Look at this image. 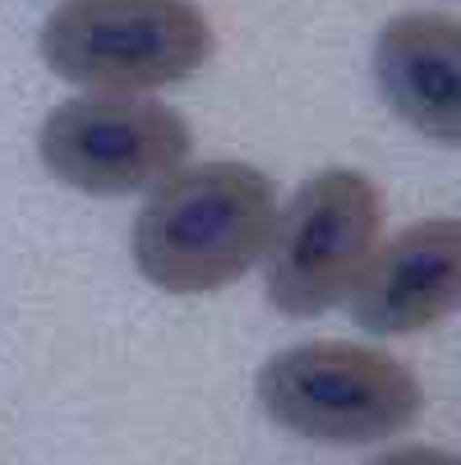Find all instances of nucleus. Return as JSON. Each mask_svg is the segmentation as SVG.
<instances>
[{
	"instance_id": "nucleus-2",
	"label": "nucleus",
	"mask_w": 461,
	"mask_h": 465,
	"mask_svg": "<svg viewBox=\"0 0 461 465\" xmlns=\"http://www.w3.org/2000/svg\"><path fill=\"white\" fill-rule=\"evenodd\" d=\"M258 406L286 433L333 447L383 442L420 420V378L378 346L305 341L258 369Z\"/></svg>"
},
{
	"instance_id": "nucleus-7",
	"label": "nucleus",
	"mask_w": 461,
	"mask_h": 465,
	"mask_svg": "<svg viewBox=\"0 0 461 465\" xmlns=\"http://www.w3.org/2000/svg\"><path fill=\"white\" fill-rule=\"evenodd\" d=\"M383 102L434 143L461 148V24L416 10L387 19L374 42Z\"/></svg>"
},
{
	"instance_id": "nucleus-4",
	"label": "nucleus",
	"mask_w": 461,
	"mask_h": 465,
	"mask_svg": "<svg viewBox=\"0 0 461 465\" xmlns=\"http://www.w3.org/2000/svg\"><path fill=\"white\" fill-rule=\"evenodd\" d=\"M383 231V193L360 171L309 175L286 213H277L263 286L277 313L318 318L351 295Z\"/></svg>"
},
{
	"instance_id": "nucleus-5",
	"label": "nucleus",
	"mask_w": 461,
	"mask_h": 465,
	"mask_svg": "<svg viewBox=\"0 0 461 465\" xmlns=\"http://www.w3.org/2000/svg\"><path fill=\"white\" fill-rule=\"evenodd\" d=\"M189 148V124L139 93H88L60 102L37 134L46 171L93 198L157 189L185 166Z\"/></svg>"
},
{
	"instance_id": "nucleus-1",
	"label": "nucleus",
	"mask_w": 461,
	"mask_h": 465,
	"mask_svg": "<svg viewBox=\"0 0 461 465\" xmlns=\"http://www.w3.org/2000/svg\"><path fill=\"white\" fill-rule=\"evenodd\" d=\"M277 189L249 162H204L153 189L129 231L135 268L171 295H208L263 262Z\"/></svg>"
},
{
	"instance_id": "nucleus-8",
	"label": "nucleus",
	"mask_w": 461,
	"mask_h": 465,
	"mask_svg": "<svg viewBox=\"0 0 461 465\" xmlns=\"http://www.w3.org/2000/svg\"><path fill=\"white\" fill-rule=\"evenodd\" d=\"M369 465H461V456L438 451V447H397V451H383Z\"/></svg>"
},
{
	"instance_id": "nucleus-3",
	"label": "nucleus",
	"mask_w": 461,
	"mask_h": 465,
	"mask_svg": "<svg viewBox=\"0 0 461 465\" xmlns=\"http://www.w3.org/2000/svg\"><path fill=\"white\" fill-rule=\"evenodd\" d=\"M46 70L93 93H153L199 74L213 28L194 0H65L42 24Z\"/></svg>"
},
{
	"instance_id": "nucleus-6",
	"label": "nucleus",
	"mask_w": 461,
	"mask_h": 465,
	"mask_svg": "<svg viewBox=\"0 0 461 465\" xmlns=\"http://www.w3.org/2000/svg\"><path fill=\"white\" fill-rule=\"evenodd\" d=\"M351 318L378 337H416L461 309V222L434 217L392 235L351 286Z\"/></svg>"
}]
</instances>
